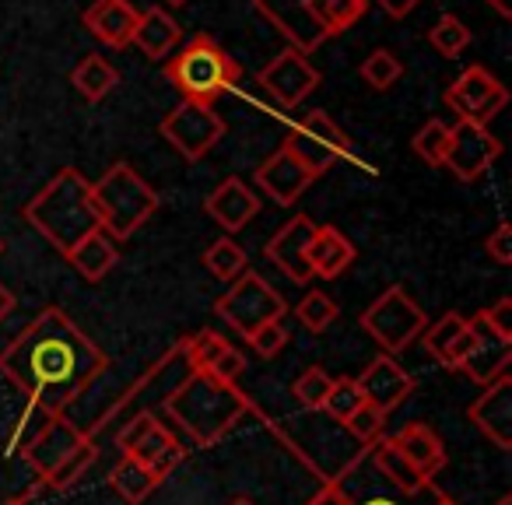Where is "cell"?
<instances>
[{"label":"cell","mask_w":512,"mask_h":505,"mask_svg":"<svg viewBox=\"0 0 512 505\" xmlns=\"http://www.w3.org/2000/svg\"><path fill=\"white\" fill-rule=\"evenodd\" d=\"M106 365V351L57 306H46L8 348H0V376L46 418L64 414Z\"/></svg>","instance_id":"obj_1"},{"label":"cell","mask_w":512,"mask_h":505,"mask_svg":"<svg viewBox=\"0 0 512 505\" xmlns=\"http://www.w3.org/2000/svg\"><path fill=\"white\" fill-rule=\"evenodd\" d=\"M249 397L235 383H218L207 372H190L165 397V414L186 432L193 446H218L249 414Z\"/></svg>","instance_id":"obj_2"},{"label":"cell","mask_w":512,"mask_h":505,"mask_svg":"<svg viewBox=\"0 0 512 505\" xmlns=\"http://www.w3.org/2000/svg\"><path fill=\"white\" fill-rule=\"evenodd\" d=\"M25 221L50 242L57 253H71L85 235L99 232L102 221L92 200V183L78 169H60L29 204L22 207Z\"/></svg>","instance_id":"obj_3"},{"label":"cell","mask_w":512,"mask_h":505,"mask_svg":"<svg viewBox=\"0 0 512 505\" xmlns=\"http://www.w3.org/2000/svg\"><path fill=\"white\" fill-rule=\"evenodd\" d=\"M92 200L99 211L102 232L113 242L134 239L137 228L148 225V218L162 204L155 186H148V179L137 176V169L127 162H116L102 172L99 183H92Z\"/></svg>","instance_id":"obj_4"},{"label":"cell","mask_w":512,"mask_h":505,"mask_svg":"<svg viewBox=\"0 0 512 505\" xmlns=\"http://www.w3.org/2000/svg\"><path fill=\"white\" fill-rule=\"evenodd\" d=\"M165 78L183 92V99L214 106V99L242 78V67L221 50L218 39L200 32L165 64Z\"/></svg>","instance_id":"obj_5"},{"label":"cell","mask_w":512,"mask_h":505,"mask_svg":"<svg viewBox=\"0 0 512 505\" xmlns=\"http://www.w3.org/2000/svg\"><path fill=\"white\" fill-rule=\"evenodd\" d=\"M358 323H362L365 334L383 348V355H400V351L411 348L421 337V330L428 327V316H425V309L407 295V288L390 285L369 309H365Z\"/></svg>","instance_id":"obj_6"},{"label":"cell","mask_w":512,"mask_h":505,"mask_svg":"<svg viewBox=\"0 0 512 505\" xmlns=\"http://www.w3.org/2000/svg\"><path fill=\"white\" fill-rule=\"evenodd\" d=\"M214 313H218V320H225L239 337H249L256 327L281 320V316L288 313V306L260 274L246 271L242 278H235L232 285H228V292L221 295L218 302H214Z\"/></svg>","instance_id":"obj_7"},{"label":"cell","mask_w":512,"mask_h":505,"mask_svg":"<svg viewBox=\"0 0 512 505\" xmlns=\"http://www.w3.org/2000/svg\"><path fill=\"white\" fill-rule=\"evenodd\" d=\"M158 130H162V137L186 158V162H200V158L211 155L221 137H225V120L214 113V106L183 99L176 109L165 113Z\"/></svg>","instance_id":"obj_8"},{"label":"cell","mask_w":512,"mask_h":505,"mask_svg":"<svg viewBox=\"0 0 512 505\" xmlns=\"http://www.w3.org/2000/svg\"><path fill=\"white\" fill-rule=\"evenodd\" d=\"M285 144L309 165L313 172H327L337 158H355V148H351V137L330 120L323 109H313L306 113L292 130H288Z\"/></svg>","instance_id":"obj_9"},{"label":"cell","mask_w":512,"mask_h":505,"mask_svg":"<svg viewBox=\"0 0 512 505\" xmlns=\"http://www.w3.org/2000/svg\"><path fill=\"white\" fill-rule=\"evenodd\" d=\"M442 99H446L449 109H456L460 120L488 127V123L505 109L509 92H505V85L491 71H484L481 64H470L467 71H463L460 78L446 88Z\"/></svg>","instance_id":"obj_10"},{"label":"cell","mask_w":512,"mask_h":505,"mask_svg":"<svg viewBox=\"0 0 512 505\" xmlns=\"http://www.w3.org/2000/svg\"><path fill=\"white\" fill-rule=\"evenodd\" d=\"M502 155V141L491 134L481 123H467L456 120V127H449V144H446V158H442V169L453 172L460 183H474L481 179L491 165Z\"/></svg>","instance_id":"obj_11"},{"label":"cell","mask_w":512,"mask_h":505,"mask_svg":"<svg viewBox=\"0 0 512 505\" xmlns=\"http://www.w3.org/2000/svg\"><path fill=\"white\" fill-rule=\"evenodd\" d=\"M256 81H260V88H264V92L271 95L281 109H295V106H302L316 88H320L323 74L309 64L306 53H299V50L288 46V50H281L278 57L264 67V71L256 74Z\"/></svg>","instance_id":"obj_12"},{"label":"cell","mask_w":512,"mask_h":505,"mask_svg":"<svg viewBox=\"0 0 512 505\" xmlns=\"http://www.w3.org/2000/svg\"><path fill=\"white\" fill-rule=\"evenodd\" d=\"M253 179H256V190L264 193V197H271L278 207H292V204H299L302 193L320 179V172H313L288 144H281L271 158L260 162Z\"/></svg>","instance_id":"obj_13"},{"label":"cell","mask_w":512,"mask_h":505,"mask_svg":"<svg viewBox=\"0 0 512 505\" xmlns=\"http://www.w3.org/2000/svg\"><path fill=\"white\" fill-rule=\"evenodd\" d=\"M253 8H256V15L271 22V29L278 32V36L288 39L292 50L306 53V57L327 43L323 29L313 22V15H309V0H253Z\"/></svg>","instance_id":"obj_14"},{"label":"cell","mask_w":512,"mask_h":505,"mask_svg":"<svg viewBox=\"0 0 512 505\" xmlns=\"http://www.w3.org/2000/svg\"><path fill=\"white\" fill-rule=\"evenodd\" d=\"M316 235V221L309 214H295L288 225H281L278 232L271 235L267 242V260L285 274L288 281L295 285H309L313 281V271H309V260H306V246L309 239Z\"/></svg>","instance_id":"obj_15"},{"label":"cell","mask_w":512,"mask_h":505,"mask_svg":"<svg viewBox=\"0 0 512 505\" xmlns=\"http://www.w3.org/2000/svg\"><path fill=\"white\" fill-rule=\"evenodd\" d=\"M355 383H358V390H362L365 404H372L383 414H390L393 407H400L414 393V376L393 355L372 358Z\"/></svg>","instance_id":"obj_16"},{"label":"cell","mask_w":512,"mask_h":505,"mask_svg":"<svg viewBox=\"0 0 512 505\" xmlns=\"http://www.w3.org/2000/svg\"><path fill=\"white\" fill-rule=\"evenodd\" d=\"M470 421L495 449H512V376H502L484 386L481 397L470 404Z\"/></svg>","instance_id":"obj_17"},{"label":"cell","mask_w":512,"mask_h":505,"mask_svg":"<svg viewBox=\"0 0 512 505\" xmlns=\"http://www.w3.org/2000/svg\"><path fill=\"white\" fill-rule=\"evenodd\" d=\"M81 439H88V435L81 432L67 414H50V421L39 428L36 439H32L29 449H25V460L36 467L39 477H46L60 460H67V456L81 446Z\"/></svg>","instance_id":"obj_18"},{"label":"cell","mask_w":512,"mask_h":505,"mask_svg":"<svg viewBox=\"0 0 512 505\" xmlns=\"http://www.w3.org/2000/svg\"><path fill=\"white\" fill-rule=\"evenodd\" d=\"M204 211L211 214V218L218 221L225 232L235 235V232H242V228H246L256 214H260V193L249 190L242 179L228 176V179H221L211 193H207Z\"/></svg>","instance_id":"obj_19"},{"label":"cell","mask_w":512,"mask_h":505,"mask_svg":"<svg viewBox=\"0 0 512 505\" xmlns=\"http://www.w3.org/2000/svg\"><path fill=\"white\" fill-rule=\"evenodd\" d=\"M474 341H477L474 330H470L467 316L460 313H446L432 327L421 330V344H425V351L442 369H463L467 355L474 351Z\"/></svg>","instance_id":"obj_20"},{"label":"cell","mask_w":512,"mask_h":505,"mask_svg":"<svg viewBox=\"0 0 512 505\" xmlns=\"http://www.w3.org/2000/svg\"><path fill=\"white\" fill-rule=\"evenodd\" d=\"M470 330H474V351L467 355V362H463V372H467L470 379H474L477 386H488L495 383V379L509 376V365H512V344L502 341V337H495L488 327H484L481 313L477 316H467Z\"/></svg>","instance_id":"obj_21"},{"label":"cell","mask_w":512,"mask_h":505,"mask_svg":"<svg viewBox=\"0 0 512 505\" xmlns=\"http://www.w3.org/2000/svg\"><path fill=\"white\" fill-rule=\"evenodd\" d=\"M137 15L141 11L130 4V0H92V8L81 15L85 29L92 32L99 43L123 50V46L134 43V29H137Z\"/></svg>","instance_id":"obj_22"},{"label":"cell","mask_w":512,"mask_h":505,"mask_svg":"<svg viewBox=\"0 0 512 505\" xmlns=\"http://www.w3.org/2000/svg\"><path fill=\"white\" fill-rule=\"evenodd\" d=\"M306 260H309L313 278L334 281V278H341L351 264H355L358 249L344 232H337V228H330V225H316V235L306 246Z\"/></svg>","instance_id":"obj_23"},{"label":"cell","mask_w":512,"mask_h":505,"mask_svg":"<svg viewBox=\"0 0 512 505\" xmlns=\"http://www.w3.org/2000/svg\"><path fill=\"white\" fill-rule=\"evenodd\" d=\"M390 442L397 446V453L425 477V481H432V477L446 467V446H442L439 435H435L428 425H421V421H411L407 428H400Z\"/></svg>","instance_id":"obj_24"},{"label":"cell","mask_w":512,"mask_h":505,"mask_svg":"<svg viewBox=\"0 0 512 505\" xmlns=\"http://www.w3.org/2000/svg\"><path fill=\"white\" fill-rule=\"evenodd\" d=\"M179 39H183V29H179V22L165 8H148L137 15L134 43L144 57L165 60L179 46Z\"/></svg>","instance_id":"obj_25"},{"label":"cell","mask_w":512,"mask_h":505,"mask_svg":"<svg viewBox=\"0 0 512 505\" xmlns=\"http://www.w3.org/2000/svg\"><path fill=\"white\" fill-rule=\"evenodd\" d=\"M67 260H71V267L81 274V278L95 285V281H102L116 264H120V246L99 228V232L85 235V239L67 253Z\"/></svg>","instance_id":"obj_26"},{"label":"cell","mask_w":512,"mask_h":505,"mask_svg":"<svg viewBox=\"0 0 512 505\" xmlns=\"http://www.w3.org/2000/svg\"><path fill=\"white\" fill-rule=\"evenodd\" d=\"M109 488H113L127 505H141L162 488V477H158L151 467H144L141 460H134V456H123V460L113 467V474H109Z\"/></svg>","instance_id":"obj_27"},{"label":"cell","mask_w":512,"mask_h":505,"mask_svg":"<svg viewBox=\"0 0 512 505\" xmlns=\"http://www.w3.org/2000/svg\"><path fill=\"white\" fill-rule=\"evenodd\" d=\"M372 446H376V449H372V463H376V470L393 484V488L404 491V495H421V491L432 484V481H425V477H421L418 470H414L411 463L397 453V446H393L390 439H379V442H372Z\"/></svg>","instance_id":"obj_28"},{"label":"cell","mask_w":512,"mask_h":505,"mask_svg":"<svg viewBox=\"0 0 512 505\" xmlns=\"http://www.w3.org/2000/svg\"><path fill=\"white\" fill-rule=\"evenodd\" d=\"M71 85L78 88L81 99L102 102L109 92H113L116 85H120V71H116V67L109 64L106 57L92 53V57H85V60H81V64L71 71Z\"/></svg>","instance_id":"obj_29"},{"label":"cell","mask_w":512,"mask_h":505,"mask_svg":"<svg viewBox=\"0 0 512 505\" xmlns=\"http://www.w3.org/2000/svg\"><path fill=\"white\" fill-rule=\"evenodd\" d=\"M365 8H369V0H309V15L327 39L348 32L365 15Z\"/></svg>","instance_id":"obj_30"},{"label":"cell","mask_w":512,"mask_h":505,"mask_svg":"<svg viewBox=\"0 0 512 505\" xmlns=\"http://www.w3.org/2000/svg\"><path fill=\"white\" fill-rule=\"evenodd\" d=\"M95 456H99V446H95V439L88 435V439H81V446L74 449L67 460H60L57 467H53L46 477H39V481H43V488H50V491H67L71 484H78L81 477H85V470L95 463Z\"/></svg>","instance_id":"obj_31"},{"label":"cell","mask_w":512,"mask_h":505,"mask_svg":"<svg viewBox=\"0 0 512 505\" xmlns=\"http://www.w3.org/2000/svg\"><path fill=\"white\" fill-rule=\"evenodd\" d=\"M204 267L218 281H228V285H232L235 278H242V274L249 271V257L235 239H218L204 249Z\"/></svg>","instance_id":"obj_32"},{"label":"cell","mask_w":512,"mask_h":505,"mask_svg":"<svg viewBox=\"0 0 512 505\" xmlns=\"http://www.w3.org/2000/svg\"><path fill=\"white\" fill-rule=\"evenodd\" d=\"M228 348H232V344H228L221 334H214V330H200V334L186 337V341L179 344V355L186 358L190 372H211V365L218 362Z\"/></svg>","instance_id":"obj_33"},{"label":"cell","mask_w":512,"mask_h":505,"mask_svg":"<svg viewBox=\"0 0 512 505\" xmlns=\"http://www.w3.org/2000/svg\"><path fill=\"white\" fill-rule=\"evenodd\" d=\"M358 74H362V81L369 88L386 92V88H393L400 78H404V64H400V57L393 50H372L369 57L362 60Z\"/></svg>","instance_id":"obj_34"},{"label":"cell","mask_w":512,"mask_h":505,"mask_svg":"<svg viewBox=\"0 0 512 505\" xmlns=\"http://www.w3.org/2000/svg\"><path fill=\"white\" fill-rule=\"evenodd\" d=\"M295 316H299V323L309 334H323V330H330L337 323L341 309H337V302L327 292H306L299 306H295Z\"/></svg>","instance_id":"obj_35"},{"label":"cell","mask_w":512,"mask_h":505,"mask_svg":"<svg viewBox=\"0 0 512 505\" xmlns=\"http://www.w3.org/2000/svg\"><path fill=\"white\" fill-rule=\"evenodd\" d=\"M470 29L460 22L456 15H442L439 22L432 25V32H428V43H432V50L439 53V57L446 60H456L463 50L470 46Z\"/></svg>","instance_id":"obj_36"},{"label":"cell","mask_w":512,"mask_h":505,"mask_svg":"<svg viewBox=\"0 0 512 505\" xmlns=\"http://www.w3.org/2000/svg\"><path fill=\"white\" fill-rule=\"evenodd\" d=\"M362 404H365V397H362V390H358V383L351 376H341V379H334V386H330L327 400H323V411L344 425Z\"/></svg>","instance_id":"obj_37"},{"label":"cell","mask_w":512,"mask_h":505,"mask_svg":"<svg viewBox=\"0 0 512 505\" xmlns=\"http://www.w3.org/2000/svg\"><path fill=\"white\" fill-rule=\"evenodd\" d=\"M330 386H334L330 372L327 369H316V365H313V369H306L299 379H295L292 393H295V400L306 407V411H323V400H327Z\"/></svg>","instance_id":"obj_38"},{"label":"cell","mask_w":512,"mask_h":505,"mask_svg":"<svg viewBox=\"0 0 512 505\" xmlns=\"http://www.w3.org/2000/svg\"><path fill=\"white\" fill-rule=\"evenodd\" d=\"M446 144H449V127L442 120H428L425 127L414 134L411 148H414V155H418L421 162L442 165V158H446Z\"/></svg>","instance_id":"obj_39"},{"label":"cell","mask_w":512,"mask_h":505,"mask_svg":"<svg viewBox=\"0 0 512 505\" xmlns=\"http://www.w3.org/2000/svg\"><path fill=\"white\" fill-rule=\"evenodd\" d=\"M344 428H348L351 435H355L358 442H365V446H372V442L383 439V428H386V414L376 411L372 404H362L355 414H351L348 421H344Z\"/></svg>","instance_id":"obj_40"},{"label":"cell","mask_w":512,"mask_h":505,"mask_svg":"<svg viewBox=\"0 0 512 505\" xmlns=\"http://www.w3.org/2000/svg\"><path fill=\"white\" fill-rule=\"evenodd\" d=\"M246 344H249V348H253L260 358H274V355H281V351H285V344H288V330H285V323L274 320V323H264V327H256L253 334L246 337Z\"/></svg>","instance_id":"obj_41"},{"label":"cell","mask_w":512,"mask_h":505,"mask_svg":"<svg viewBox=\"0 0 512 505\" xmlns=\"http://www.w3.org/2000/svg\"><path fill=\"white\" fill-rule=\"evenodd\" d=\"M155 425H158L155 414H137V418H130L127 425L120 428V435H116V446H120V453H123V456L134 453V446H137V442H141L144 435H148Z\"/></svg>","instance_id":"obj_42"},{"label":"cell","mask_w":512,"mask_h":505,"mask_svg":"<svg viewBox=\"0 0 512 505\" xmlns=\"http://www.w3.org/2000/svg\"><path fill=\"white\" fill-rule=\"evenodd\" d=\"M481 320H484V327H488L491 334L512 344V299H498L491 309H484Z\"/></svg>","instance_id":"obj_43"},{"label":"cell","mask_w":512,"mask_h":505,"mask_svg":"<svg viewBox=\"0 0 512 505\" xmlns=\"http://www.w3.org/2000/svg\"><path fill=\"white\" fill-rule=\"evenodd\" d=\"M484 253H491V260L502 264V267L512 264V228H509V221H498L495 232L484 239Z\"/></svg>","instance_id":"obj_44"},{"label":"cell","mask_w":512,"mask_h":505,"mask_svg":"<svg viewBox=\"0 0 512 505\" xmlns=\"http://www.w3.org/2000/svg\"><path fill=\"white\" fill-rule=\"evenodd\" d=\"M242 372H246V358H242V351L228 348L225 355H221L218 362L211 365V372H207V376H214L218 383H235Z\"/></svg>","instance_id":"obj_45"},{"label":"cell","mask_w":512,"mask_h":505,"mask_svg":"<svg viewBox=\"0 0 512 505\" xmlns=\"http://www.w3.org/2000/svg\"><path fill=\"white\" fill-rule=\"evenodd\" d=\"M306 505H355V502L348 498V491H341L337 484H327V488L316 491V495L309 498Z\"/></svg>","instance_id":"obj_46"},{"label":"cell","mask_w":512,"mask_h":505,"mask_svg":"<svg viewBox=\"0 0 512 505\" xmlns=\"http://www.w3.org/2000/svg\"><path fill=\"white\" fill-rule=\"evenodd\" d=\"M376 4H379V8H383L390 18H407L414 8H418L421 0H376Z\"/></svg>","instance_id":"obj_47"},{"label":"cell","mask_w":512,"mask_h":505,"mask_svg":"<svg viewBox=\"0 0 512 505\" xmlns=\"http://www.w3.org/2000/svg\"><path fill=\"white\" fill-rule=\"evenodd\" d=\"M15 313V295L8 292V285H0V323Z\"/></svg>","instance_id":"obj_48"},{"label":"cell","mask_w":512,"mask_h":505,"mask_svg":"<svg viewBox=\"0 0 512 505\" xmlns=\"http://www.w3.org/2000/svg\"><path fill=\"white\" fill-rule=\"evenodd\" d=\"M488 4H491V8H495L502 18H512V4H509V0H488Z\"/></svg>","instance_id":"obj_49"},{"label":"cell","mask_w":512,"mask_h":505,"mask_svg":"<svg viewBox=\"0 0 512 505\" xmlns=\"http://www.w3.org/2000/svg\"><path fill=\"white\" fill-rule=\"evenodd\" d=\"M365 505H397V502H390V498H372V502H365Z\"/></svg>","instance_id":"obj_50"},{"label":"cell","mask_w":512,"mask_h":505,"mask_svg":"<svg viewBox=\"0 0 512 505\" xmlns=\"http://www.w3.org/2000/svg\"><path fill=\"white\" fill-rule=\"evenodd\" d=\"M435 505H456V502H453V498H446V495H439V498H435Z\"/></svg>","instance_id":"obj_51"},{"label":"cell","mask_w":512,"mask_h":505,"mask_svg":"<svg viewBox=\"0 0 512 505\" xmlns=\"http://www.w3.org/2000/svg\"><path fill=\"white\" fill-rule=\"evenodd\" d=\"M228 505H253V502H249V498H232Z\"/></svg>","instance_id":"obj_52"},{"label":"cell","mask_w":512,"mask_h":505,"mask_svg":"<svg viewBox=\"0 0 512 505\" xmlns=\"http://www.w3.org/2000/svg\"><path fill=\"white\" fill-rule=\"evenodd\" d=\"M165 4H172V8H183L186 0H165Z\"/></svg>","instance_id":"obj_53"},{"label":"cell","mask_w":512,"mask_h":505,"mask_svg":"<svg viewBox=\"0 0 512 505\" xmlns=\"http://www.w3.org/2000/svg\"><path fill=\"white\" fill-rule=\"evenodd\" d=\"M495 505H512V498L509 495H505V498H498V502Z\"/></svg>","instance_id":"obj_54"},{"label":"cell","mask_w":512,"mask_h":505,"mask_svg":"<svg viewBox=\"0 0 512 505\" xmlns=\"http://www.w3.org/2000/svg\"><path fill=\"white\" fill-rule=\"evenodd\" d=\"M4 505H25V502H4Z\"/></svg>","instance_id":"obj_55"},{"label":"cell","mask_w":512,"mask_h":505,"mask_svg":"<svg viewBox=\"0 0 512 505\" xmlns=\"http://www.w3.org/2000/svg\"><path fill=\"white\" fill-rule=\"evenodd\" d=\"M0 253H4V242H0Z\"/></svg>","instance_id":"obj_56"}]
</instances>
